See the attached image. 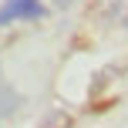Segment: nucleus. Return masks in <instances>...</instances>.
Listing matches in <instances>:
<instances>
[{"mask_svg": "<svg viewBox=\"0 0 128 128\" xmlns=\"http://www.w3.org/2000/svg\"><path fill=\"white\" fill-rule=\"evenodd\" d=\"M14 108H17V94L10 88H0V118H7Z\"/></svg>", "mask_w": 128, "mask_h": 128, "instance_id": "nucleus-3", "label": "nucleus"}, {"mask_svg": "<svg viewBox=\"0 0 128 128\" xmlns=\"http://www.w3.org/2000/svg\"><path fill=\"white\" fill-rule=\"evenodd\" d=\"M40 17H44L40 0H4L0 4V27L14 20H40Z\"/></svg>", "mask_w": 128, "mask_h": 128, "instance_id": "nucleus-1", "label": "nucleus"}, {"mask_svg": "<svg viewBox=\"0 0 128 128\" xmlns=\"http://www.w3.org/2000/svg\"><path fill=\"white\" fill-rule=\"evenodd\" d=\"M101 17H108V20H128V0H101Z\"/></svg>", "mask_w": 128, "mask_h": 128, "instance_id": "nucleus-2", "label": "nucleus"}, {"mask_svg": "<svg viewBox=\"0 0 128 128\" xmlns=\"http://www.w3.org/2000/svg\"><path fill=\"white\" fill-rule=\"evenodd\" d=\"M54 4H58V7H68V4H74V0H54Z\"/></svg>", "mask_w": 128, "mask_h": 128, "instance_id": "nucleus-4", "label": "nucleus"}]
</instances>
